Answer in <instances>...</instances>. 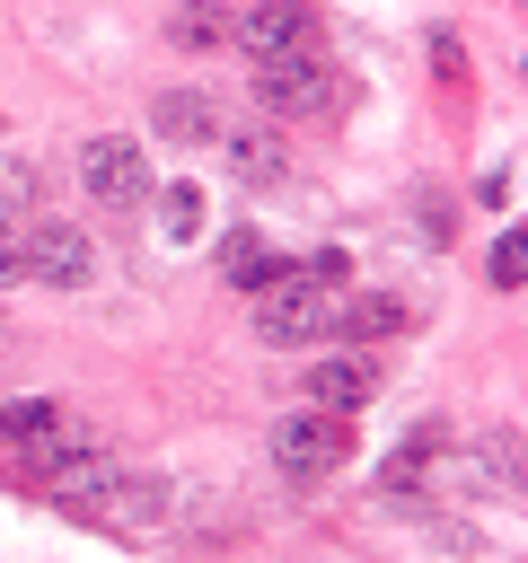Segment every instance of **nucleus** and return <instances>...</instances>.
Returning <instances> with one entry per match:
<instances>
[{
    "instance_id": "1",
    "label": "nucleus",
    "mask_w": 528,
    "mask_h": 563,
    "mask_svg": "<svg viewBox=\"0 0 528 563\" xmlns=\"http://www.w3.org/2000/svg\"><path fill=\"white\" fill-rule=\"evenodd\" d=\"M326 317H334V282H317L308 264H264L255 282V334L299 352V343H326Z\"/></svg>"
},
{
    "instance_id": "2",
    "label": "nucleus",
    "mask_w": 528,
    "mask_h": 563,
    "mask_svg": "<svg viewBox=\"0 0 528 563\" xmlns=\"http://www.w3.org/2000/svg\"><path fill=\"white\" fill-rule=\"evenodd\" d=\"M18 282H44V290H88V282H97V246H88V229H79V220H62V211L18 220Z\"/></svg>"
},
{
    "instance_id": "3",
    "label": "nucleus",
    "mask_w": 528,
    "mask_h": 563,
    "mask_svg": "<svg viewBox=\"0 0 528 563\" xmlns=\"http://www.w3.org/2000/svg\"><path fill=\"white\" fill-rule=\"evenodd\" d=\"M79 194L97 202V211H141L158 185H150V150L141 141H123V132H88L79 141Z\"/></svg>"
},
{
    "instance_id": "4",
    "label": "nucleus",
    "mask_w": 528,
    "mask_h": 563,
    "mask_svg": "<svg viewBox=\"0 0 528 563\" xmlns=\"http://www.w3.org/2000/svg\"><path fill=\"white\" fill-rule=\"evenodd\" d=\"M273 466L290 475V484H317V475H334L343 457H352V422L343 413H317V405H299V413H282L273 422Z\"/></svg>"
},
{
    "instance_id": "5",
    "label": "nucleus",
    "mask_w": 528,
    "mask_h": 563,
    "mask_svg": "<svg viewBox=\"0 0 528 563\" xmlns=\"http://www.w3.org/2000/svg\"><path fill=\"white\" fill-rule=\"evenodd\" d=\"M255 106H264V114H326V106H334V62H326L317 44L264 53V62H255Z\"/></svg>"
},
{
    "instance_id": "6",
    "label": "nucleus",
    "mask_w": 528,
    "mask_h": 563,
    "mask_svg": "<svg viewBox=\"0 0 528 563\" xmlns=\"http://www.w3.org/2000/svg\"><path fill=\"white\" fill-rule=\"evenodd\" d=\"M370 396H378V369H370L352 343H334V352L308 361V405H317V413H352V405H370Z\"/></svg>"
},
{
    "instance_id": "7",
    "label": "nucleus",
    "mask_w": 528,
    "mask_h": 563,
    "mask_svg": "<svg viewBox=\"0 0 528 563\" xmlns=\"http://www.w3.org/2000/svg\"><path fill=\"white\" fill-rule=\"evenodd\" d=\"M238 44H246V62H264V53H299V44H317V35H308V9H299V0H246Z\"/></svg>"
},
{
    "instance_id": "8",
    "label": "nucleus",
    "mask_w": 528,
    "mask_h": 563,
    "mask_svg": "<svg viewBox=\"0 0 528 563\" xmlns=\"http://www.w3.org/2000/svg\"><path fill=\"white\" fill-rule=\"evenodd\" d=\"M220 158H229V176L238 185H273L282 167H290V150H282V132L273 123H220V141H211Z\"/></svg>"
},
{
    "instance_id": "9",
    "label": "nucleus",
    "mask_w": 528,
    "mask_h": 563,
    "mask_svg": "<svg viewBox=\"0 0 528 563\" xmlns=\"http://www.w3.org/2000/svg\"><path fill=\"white\" fill-rule=\"evenodd\" d=\"M150 132H158V141H176V150H202V141H220V106H211L202 88H158Z\"/></svg>"
},
{
    "instance_id": "10",
    "label": "nucleus",
    "mask_w": 528,
    "mask_h": 563,
    "mask_svg": "<svg viewBox=\"0 0 528 563\" xmlns=\"http://www.w3.org/2000/svg\"><path fill=\"white\" fill-rule=\"evenodd\" d=\"M405 299H387V290H361V299H334V317H326V343H387V334H405Z\"/></svg>"
},
{
    "instance_id": "11",
    "label": "nucleus",
    "mask_w": 528,
    "mask_h": 563,
    "mask_svg": "<svg viewBox=\"0 0 528 563\" xmlns=\"http://www.w3.org/2000/svg\"><path fill=\"white\" fill-rule=\"evenodd\" d=\"M88 519H106V528H158V519H167V484H158V475H114V493H106Z\"/></svg>"
},
{
    "instance_id": "12",
    "label": "nucleus",
    "mask_w": 528,
    "mask_h": 563,
    "mask_svg": "<svg viewBox=\"0 0 528 563\" xmlns=\"http://www.w3.org/2000/svg\"><path fill=\"white\" fill-rule=\"evenodd\" d=\"M26 457H35V475H62V466H79V457H106V431L79 422V413H53V431H44Z\"/></svg>"
},
{
    "instance_id": "13",
    "label": "nucleus",
    "mask_w": 528,
    "mask_h": 563,
    "mask_svg": "<svg viewBox=\"0 0 528 563\" xmlns=\"http://www.w3.org/2000/svg\"><path fill=\"white\" fill-rule=\"evenodd\" d=\"M44 431H53V405L44 396H9L0 405V449H35Z\"/></svg>"
},
{
    "instance_id": "14",
    "label": "nucleus",
    "mask_w": 528,
    "mask_h": 563,
    "mask_svg": "<svg viewBox=\"0 0 528 563\" xmlns=\"http://www.w3.org/2000/svg\"><path fill=\"white\" fill-rule=\"evenodd\" d=\"M202 211H211V202H202L194 185H167V194H158V229H167L176 246H185V238H202Z\"/></svg>"
},
{
    "instance_id": "15",
    "label": "nucleus",
    "mask_w": 528,
    "mask_h": 563,
    "mask_svg": "<svg viewBox=\"0 0 528 563\" xmlns=\"http://www.w3.org/2000/svg\"><path fill=\"white\" fill-rule=\"evenodd\" d=\"M167 35L202 53V44H220V35H229V18H220V9H167Z\"/></svg>"
},
{
    "instance_id": "16",
    "label": "nucleus",
    "mask_w": 528,
    "mask_h": 563,
    "mask_svg": "<svg viewBox=\"0 0 528 563\" xmlns=\"http://www.w3.org/2000/svg\"><path fill=\"white\" fill-rule=\"evenodd\" d=\"M0 211H9V220H26V211H35V167H26V158H9V150H0Z\"/></svg>"
},
{
    "instance_id": "17",
    "label": "nucleus",
    "mask_w": 528,
    "mask_h": 563,
    "mask_svg": "<svg viewBox=\"0 0 528 563\" xmlns=\"http://www.w3.org/2000/svg\"><path fill=\"white\" fill-rule=\"evenodd\" d=\"M519 264H528V255H519V238L502 229V238H493V255H484V273H493V290H519Z\"/></svg>"
},
{
    "instance_id": "18",
    "label": "nucleus",
    "mask_w": 528,
    "mask_h": 563,
    "mask_svg": "<svg viewBox=\"0 0 528 563\" xmlns=\"http://www.w3.org/2000/svg\"><path fill=\"white\" fill-rule=\"evenodd\" d=\"M9 238H18V220H9V211H0V246H9Z\"/></svg>"
}]
</instances>
